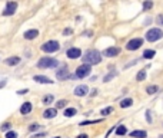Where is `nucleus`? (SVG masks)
Here are the masks:
<instances>
[{"label": "nucleus", "mask_w": 163, "mask_h": 138, "mask_svg": "<svg viewBox=\"0 0 163 138\" xmlns=\"http://www.w3.org/2000/svg\"><path fill=\"white\" fill-rule=\"evenodd\" d=\"M82 60L85 62L86 65H97L100 64V60H102V55H100L99 50H96V49H90V50H87V52L83 55V58H82Z\"/></svg>", "instance_id": "f257e3e1"}, {"label": "nucleus", "mask_w": 163, "mask_h": 138, "mask_svg": "<svg viewBox=\"0 0 163 138\" xmlns=\"http://www.w3.org/2000/svg\"><path fill=\"white\" fill-rule=\"evenodd\" d=\"M56 66H59V62L55 58H49V56L40 58L39 62H37V68H40V69H49V68H56Z\"/></svg>", "instance_id": "f03ea898"}, {"label": "nucleus", "mask_w": 163, "mask_h": 138, "mask_svg": "<svg viewBox=\"0 0 163 138\" xmlns=\"http://www.w3.org/2000/svg\"><path fill=\"white\" fill-rule=\"evenodd\" d=\"M145 37H146V40H149V42H156L163 37V30L159 29V27H153V29L146 32Z\"/></svg>", "instance_id": "7ed1b4c3"}, {"label": "nucleus", "mask_w": 163, "mask_h": 138, "mask_svg": "<svg viewBox=\"0 0 163 138\" xmlns=\"http://www.w3.org/2000/svg\"><path fill=\"white\" fill-rule=\"evenodd\" d=\"M40 49L46 53H53V52H57V50H59L60 45H59V42L57 40H47L40 46Z\"/></svg>", "instance_id": "20e7f679"}, {"label": "nucleus", "mask_w": 163, "mask_h": 138, "mask_svg": "<svg viewBox=\"0 0 163 138\" xmlns=\"http://www.w3.org/2000/svg\"><path fill=\"white\" fill-rule=\"evenodd\" d=\"M140 46H143V39L142 37H134V39H132L126 43L127 50H137Z\"/></svg>", "instance_id": "39448f33"}, {"label": "nucleus", "mask_w": 163, "mask_h": 138, "mask_svg": "<svg viewBox=\"0 0 163 138\" xmlns=\"http://www.w3.org/2000/svg\"><path fill=\"white\" fill-rule=\"evenodd\" d=\"M90 71H92V66H90V65L83 64V65H80V66H77V69H76V76L80 78V79L86 78V76L90 74Z\"/></svg>", "instance_id": "423d86ee"}, {"label": "nucleus", "mask_w": 163, "mask_h": 138, "mask_svg": "<svg viewBox=\"0 0 163 138\" xmlns=\"http://www.w3.org/2000/svg\"><path fill=\"white\" fill-rule=\"evenodd\" d=\"M16 9H17V3L16 2H7L6 7L3 10V16H11L16 13Z\"/></svg>", "instance_id": "0eeeda50"}, {"label": "nucleus", "mask_w": 163, "mask_h": 138, "mask_svg": "<svg viewBox=\"0 0 163 138\" xmlns=\"http://www.w3.org/2000/svg\"><path fill=\"white\" fill-rule=\"evenodd\" d=\"M70 76L72 75L67 68H62V69H59V71L56 72V78L59 79V81H66V79H69Z\"/></svg>", "instance_id": "6e6552de"}, {"label": "nucleus", "mask_w": 163, "mask_h": 138, "mask_svg": "<svg viewBox=\"0 0 163 138\" xmlns=\"http://www.w3.org/2000/svg\"><path fill=\"white\" fill-rule=\"evenodd\" d=\"M67 58H70V59H79L82 55V50L79 48H70L67 49Z\"/></svg>", "instance_id": "1a4fd4ad"}, {"label": "nucleus", "mask_w": 163, "mask_h": 138, "mask_svg": "<svg viewBox=\"0 0 163 138\" xmlns=\"http://www.w3.org/2000/svg\"><path fill=\"white\" fill-rule=\"evenodd\" d=\"M87 93H89L87 85H79V86H76V89H74V95H76V97H86Z\"/></svg>", "instance_id": "9d476101"}, {"label": "nucleus", "mask_w": 163, "mask_h": 138, "mask_svg": "<svg viewBox=\"0 0 163 138\" xmlns=\"http://www.w3.org/2000/svg\"><path fill=\"white\" fill-rule=\"evenodd\" d=\"M23 36H24V39H27V40H33V39H36V37L39 36V30L29 29V30H26V32L23 33Z\"/></svg>", "instance_id": "9b49d317"}, {"label": "nucleus", "mask_w": 163, "mask_h": 138, "mask_svg": "<svg viewBox=\"0 0 163 138\" xmlns=\"http://www.w3.org/2000/svg\"><path fill=\"white\" fill-rule=\"evenodd\" d=\"M120 53V48H117V46H112V48H108L106 50L103 52L104 56H108V58H112V56H116Z\"/></svg>", "instance_id": "f8f14e48"}, {"label": "nucleus", "mask_w": 163, "mask_h": 138, "mask_svg": "<svg viewBox=\"0 0 163 138\" xmlns=\"http://www.w3.org/2000/svg\"><path fill=\"white\" fill-rule=\"evenodd\" d=\"M33 81L34 82H39V83H53L52 79L47 78V76H43V75H34Z\"/></svg>", "instance_id": "ddd939ff"}, {"label": "nucleus", "mask_w": 163, "mask_h": 138, "mask_svg": "<svg viewBox=\"0 0 163 138\" xmlns=\"http://www.w3.org/2000/svg\"><path fill=\"white\" fill-rule=\"evenodd\" d=\"M57 115V109L56 108H47L45 112H43V117H45L46 120H52Z\"/></svg>", "instance_id": "4468645a"}, {"label": "nucleus", "mask_w": 163, "mask_h": 138, "mask_svg": "<svg viewBox=\"0 0 163 138\" xmlns=\"http://www.w3.org/2000/svg\"><path fill=\"white\" fill-rule=\"evenodd\" d=\"M32 102H24V104L20 107V114H23V115H27V114H30L32 112Z\"/></svg>", "instance_id": "2eb2a0df"}, {"label": "nucleus", "mask_w": 163, "mask_h": 138, "mask_svg": "<svg viewBox=\"0 0 163 138\" xmlns=\"http://www.w3.org/2000/svg\"><path fill=\"white\" fill-rule=\"evenodd\" d=\"M129 135L132 138H146L148 137V132L143 130H136V131H132Z\"/></svg>", "instance_id": "dca6fc26"}, {"label": "nucleus", "mask_w": 163, "mask_h": 138, "mask_svg": "<svg viewBox=\"0 0 163 138\" xmlns=\"http://www.w3.org/2000/svg\"><path fill=\"white\" fill-rule=\"evenodd\" d=\"M4 62H6V65H9V66H15V65L20 64V58H19V56H10V58H7Z\"/></svg>", "instance_id": "f3484780"}, {"label": "nucleus", "mask_w": 163, "mask_h": 138, "mask_svg": "<svg viewBox=\"0 0 163 138\" xmlns=\"http://www.w3.org/2000/svg\"><path fill=\"white\" fill-rule=\"evenodd\" d=\"M133 105V99L132 98H126V99H123L120 102V108H130Z\"/></svg>", "instance_id": "a211bd4d"}, {"label": "nucleus", "mask_w": 163, "mask_h": 138, "mask_svg": "<svg viewBox=\"0 0 163 138\" xmlns=\"http://www.w3.org/2000/svg\"><path fill=\"white\" fill-rule=\"evenodd\" d=\"M76 108H66L64 109V117L66 118H72V117H74L76 115Z\"/></svg>", "instance_id": "6ab92c4d"}, {"label": "nucleus", "mask_w": 163, "mask_h": 138, "mask_svg": "<svg viewBox=\"0 0 163 138\" xmlns=\"http://www.w3.org/2000/svg\"><path fill=\"white\" fill-rule=\"evenodd\" d=\"M155 55H156V52L153 49H146L145 52H143V58H145V59H152Z\"/></svg>", "instance_id": "aec40b11"}, {"label": "nucleus", "mask_w": 163, "mask_h": 138, "mask_svg": "<svg viewBox=\"0 0 163 138\" xmlns=\"http://www.w3.org/2000/svg\"><path fill=\"white\" fill-rule=\"evenodd\" d=\"M145 79H146V69H140L136 75V81L142 82V81H145Z\"/></svg>", "instance_id": "412c9836"}, {"label": "nucleus", "mask_w": 163, "mask_h": 138, "mask_svg": "<svg viewBox=\"0 0 163 138\" xmlns=\"http://www.w3.org/2000/svg\"><path fill=\"white\" fill-rule=\"evenodd\" d=\"M157 91H159V86L157 85H149L148 88H146V92H148L149 95H155Z\"/></svg>", "instance_id": "4be33fe9"}, {"label": "nucleus", "mask_w": 163, "mask_h": 138, "mask_svg": "<svg viewBox=\"0 0 163 138\" xmlns=\"http://www.w3.org/2000/svg\"><path fill=\"white\" fill-rule=\"evenodd\" d=\"M127 132V127L125 125H120V127L116 128V135H125Z\"/></svg>", "instance_id": "5701e85b"}, {"label": "nucleus", "mask_w": 163, "mask_h": 138, "mask_svg": "<svg viewBox=\"0 0 163 138\" xmlns=\"http://www.w3.org/2000/svg\"><path fill=\"white\" fill-rule=\"evenodd\" d=\"M66 105H67V101H66V99H60V101L57 102V104H56V109H62V108H64Z\"/></svg>", "instance_id": "b1692460"}, {"label": "nucleus", "mask_w": 163, "mask_h": 138, "mask_svg": "<svg viewBox=\"0 0 163 138\" xmlns=\"http://www.w3.org/2000/svg\"><path fill=\"white\" fill-rule=\"evenodd\" d=\"M146 121H148L149 124L153 122V118H152V112H150V109H146Z\"/></svg>", "instance_id": "393cba45"}, {"label": "nucleus", "mask_w": 163, "mask_h": 138, "mask_svg": "<svg viewBox=\"0 0 163 138\" xmlns=\"http://www.w3.org/2000/svg\"><path fill=\"white\" fill-rule=\"evenodd\" d=\"M50 102H53V95H46V97L43 98V104L49 105Z\"/></svg>", "instance_id": "a878e982"}, {"label": "nucleus", "mask_w": 163, "mask_h": 138, "mask_svg": "<svg viewBox=\"0 0 163 138\" xmlns=\"http://www.w3.org/2000/svg\"><path fill=\"white\" fill-rule=\"evenodd\" d=\"M153 7V3L152 2H143V10H149V9Z\"/></svg>", "instance_id": "bb28decb"}, {"label": "nucleus", "mask_w": 163, "mask_h": 138, "mask_svg": "<svg viewBox=\"0 0 163 138\" xmlns=\"http://www.w3.org/2000/svg\"><path fill=\"white\" fill-rule=\"evenodd\" d=\"M112 112H113V108H112V107H109V108H106V109H102V112H100V114H102V115H109V114H112Z\"/></svg>", "instance_id": "cd10ccee"}, {"label": "nucleus", "mask_w": 163, "mask_h": 138, "mask_svg": "<svg viewBox=\"0 0 163 138\" xmlns=\"http://www.w3.org/2000/svg\"><path fill=\"white\" fill-rule=\"evenodd\" d=\"M113 76H116V72H110L109 75H106V76H104V82H109Z\"/></svg>", "instance_id": "c85d7f7f"}, {"label": "nucleus", "mask_w": 163, "mask_h": 138, "mask_svg": "<svg viewBox=\"0 0 163 138\" xmlns=\"http://www.w3.org/2000/svg\"><path fill=\"white\" fill-rule=\"evenodd\" d=\"M6 138H17V132H15V131H9L7 134H6Z\"/></svg>", "instance_id": "c756f323"}, {"label": "nucleus", "mask_w": 163, "mask_h": 138, "mask_svg": "<svg viewBox=\"0 0 163 138\" xmlns=\"http://www.w3.org/2000/svg\"><path fill=\"white\" fill-rule=\"evenodd\" d=\"M39 128H40V125H39V124H32V125L29 127V131H37Z\"/></svg>", "instance_id": "7c9ffc66"}, {"label": "nucleus", "mask_w": 163, "mask_h": 138, "mask_svg": "<svg viewBox=\"0 0 163 138\" xmlns=\"http://www.w3.org/2000/svg\"><path fill=\"white\" fill-rule=\"evenodd\" d=\"M156 23L160 25V26H163V15H159L157 17H156Z\"/></svg>", "instance_id": "2f4dec72"}, {"label": "nucleus", "mask_w": 163, "mask_h": 138, "mask_svg": "<svg viewBox=\"0 0 163 138\" xmlns=\"http://www.w3.org/2000/svg\"><path fill=\"white\" fill-rule=\"evenodd\" d=\"M10 127H11L10 124H9V122H6V124H3V125L0 127V130H2V131H7V130H10Z\"/></svg>", "instance_id": "473e14b6"}, {"label": "nucleus", "mask_w": 163, "mask_h": 138, "mask_svg": "<svg viewBox=\"0 0 163 138\" xmlns=\"http://www.w3.org/2000/svg\"><path fill=\"white\" fill-rule=\"evenodd\" d=\"M97 122H100V120H97V121H83V122H80V125H89V124H97Z\"/></svg>", "instance_id": "72a5a7b5"}, {"label": "nucleus", "mask_w": 163, "mask_h": 138, "mask_svg": "<svg viewBox=\"0 0 163 138\" xmlns=\"http://www.w3.org/2000/svg\"><path fill=\"white\" fill-rule=\"evenodd\" d=\"M72 33H73V30L69 29V27H67V29H64V32H63L64 36H69V35H72Z\"/></svg>", "instance_id": "f704fd0d"}, {"label": "nucleus", "mask_w": 163, "mask_h": 138, "mask_svg": "<svg viewBox=\"0 0 163 138\" xmlns=\"http://www.w3.org/2000/svg\"><path fill=\"white\" fill-rule=\"evenodd\" d=\"M27 92H29V89H20V91H17L19 95H24V93H27Z\"/></svg>", "instance_id": "c9c22d12"}, {"label": "nucleus", "mask_w": 163, "mask_h": 138, "mask_svg": "<svg viewBox=\"0 0 163 138\" xmlns=\"http://www.w3.org/2000/svg\"><path fill=\"white\" fill-rule=\"evenodd\" d=\"M77 138H89V137L86 134H80V135H77Z\"/></svg>", "instance_id": "e433bc0d"}, {"label": "nucleus", "mask_w": 163, "mask_h": 138, "mask_svg": "<svg viewBox=\"0 0 163 138\" xmlns=\"http://www.w3.org/2000/svg\"><path fill=\"white\" fill-rule=\"evenodd\" d=\"M159 138H163V135H160V137H159Z\"/></svg>", "instance_id": "4c0bfd02"}, {"label": "nucleus", "mask_w": 163, "mask_h": 138, "mask_svg": "<svg viewBox=\"0 0 163 138\" xmlns=\"http://www.w3.org/2000/svg\"><path fill=\"white\" fill-rule=\"evenodd\" d=\"M53 138H60V137H53Z\"/></svg>", "instance_id": "58836bf2"}]
</instances>
